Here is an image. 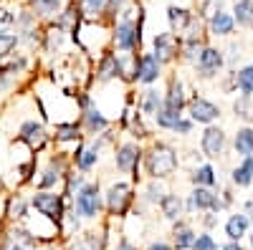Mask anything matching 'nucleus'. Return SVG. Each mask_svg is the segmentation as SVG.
Masks as SVG:
<instances>
[{
	"instance_id": "nucleus-16",
	"label": "nucleus",
	"mask_w": 253,
	"mask_h": 250,
	"mask_svg": "<svg viewBox=\"0 0 253 250\" xmlns=\"http://www.w3.org/2000/svg\"><path fill=\"white\" fill-rule=\"evenodd\" d=\"M79 114H81L79 116V124H81V129H84V134H86V137H101L104 132H109V127H112L109 119L104 116L94 107V104H91V107H86L84 111H79Z\"/></svg>"
},
{
	"instance_id": "nucleus-51",
	"label": "nucleus",
	"mask_w": 253,
	"mask_h": 250,
	"mask_svg": "<svg viewBox=\"0 0 253 250\" xmlns=\"http://www.w3.org/2000/svg\"><path fill=\"white\" fill-rule=\"evenodd\" d=\"M251 248H253V235H251Z\"/></svg>"
},
{
	"instance_id": "nucleus-42",
	"label": "nucleus",
	"mask_w": 253,
	"mask_h": 250,
	"mask_svg": "<svg viewBox=\"0 0 253 250\" xmlns=\"http://www.w3.org/2000/svg\"><path fill=\"white\" fill-rule=\"evenodd\" d=\"M15 26V10L8 5H0V31H8Z\"/></svg>"
},
{
	"instance_id": "nucleus-44",
	"label": "nucleus",
	"mask_w": 253,
	"mask_h": 250,
	"mask_svg": "<svg viewBox=\"0 0 253 250\" xmlns=\"http://www.w3.org/2000/svg\"><path fill=\"white\" fill-rule=\"evenodd\" d=\"M193 124H195L193 119H185V116H182V119L175 124V129H172V132H177V134H190V129H193Z\"/></svg>"
},
{
	"instance_id": "nucleus-39",
	"label": "nucleus",
	"mask_w": 253,
	"mask_h": 250,
	"mask_svg": "<svg viewBox=\"0 0 253 250\" xmlns=\"http://www.w3.org/2000/svg\"><path fill=\"white\" fill-rule=\"evenodd\" d=\"M162 179H150V184L144 187V200L152 202V205H160V200L165 197V187L160 184Z\"/></svg>"
},
{
	"instance_id": "nucleus-31",
	"label": "nucleus",
	"mask_w": 253,
	"mask_h": 250,
	"mask_svg": "<svg viewBox=\"0 0 253 250\" xmlns=\"http://www.w3.org/2000/svg\"><path fill=\"white\" fill-rule=\"evenodd\" d=\"M233 149H236V154H241V157L253 154V127H241V129L236 132V137H233Z\"/></svg>"
},
{
	"instance_id": "nucleus-8",
	"label": "nucleus",
	"mask_w": 253,
	"mask_h": 250,
	"mask_svg": "<svg viewBox=\"0 0 253 250\" xmlns=\"http://www.w3.org/2000/svg\"><path fill=\"white\" fill-rule=\"evenodd\" d=\"M0 250H41V240L23 225L10 222V227L0 235Z\"/></svg>"
},
{
	"instance_id": "nucleus-15",
	"label": "nucleus",
	"mask_w": 253,
	"mask_h": 250,
	"mask_svg": "<svg viewBox=\"0 0 253 250\" xmlns=\"http://www.w3.org/2000/svg\"><path fill=\"white\" fill-rule=\"evenodd\" d=\"M187 114H190V119H193L195 124H213L218 116H220V109L215 107L213 101H208V99H203V96H193L187 101Z\"/></svg>"
},
{
	"instance_id": "nucleus-43",
	"label": "nucleus",
	"mask_w": 253,
	"mask_h": 250,
	"mask_svg": "<svg viewBox=\"0 0 253 250\" xmlns=\"http://www.w3.org/2000/svg\"><path fill=\"white\" fill-rule=\"evenodd\" d=\"M33 172H36V159L20 167V184H28V182L33 179Z\"/></svg>"
},
{
	"instance_id": "nucleus-29",
	"label": "nucleus",
	"mask_w": 253,
	"mask_h": 250,
	"mask_svg": "<svg viewBox=\"0 0 253 250\" xmlns=\"http://www.w3.org/2000/svg\"><path fill=\"white\" fill-rule=\"evenodd\" d=\"M248 227H251L248 215L246 213H236V215H230L228 222H225V235H228V240H241L248 233Z\"/></svg>"
},
{
	"instance_id": "nucleus-11",
	"label": "nucleus",
	"mask_w": 253,
	"mask_h": 250,
	"mask_svg": "<svg viewBox=\"0 0 253 250\" xmlns=\"http://www.w3.org/2000/svg\"><path fill=\"white\" fill-rule=\"evenodd\" d=\"M101 144H104V137H96V142H91V144H84V142H79V147H76V152L71 154V164L76 167L79 172H91L94 167H96V162H99V149H101Z\"/></svg>"
},
{
	"instance_id": "nucleus-14",
	"label": "nucleus",
	"mask_w": 253,
	"mask_h": 250,
	"mask_svg": "<svg viewBox=\"0 0 253 250\" xmlns=\"http://www.w3.org/2000/svg\"><path fill=\"white\" fill-rule=\"evenodd\" d=\"M66 170H69V159L66 157H51V162L41 170V177L38 179V190H56V184H61L63 182V175H66Z\"/></svg>"
},
{
	"instance_id": "nucleus-45",
	"label": "nucleus",
	"mask_w": 253,
	"mask_h": 250,
	"mask_svg": "<svg viewBox=\"0 0 253 250\" xmlns=\"http://www.w3.org/2000/svg\"><path fill=\"white\" fill-rule=\"evenodd\" d=\"M114 250H137V245H132L126 238H119V243H117V248Z\"/></svg>"
},
{
	"instance_id": "nucleus-40",
	"label": "nucleus",
	"mask_w": 253,
	"mask_h": 250,
	"mask_svg": "<svg viewBox=\"0 0 253 250\" xmlns=\"http://www.w3.org/2000/svg\"><path fill=\"white\" fill-rule=\"evenodd\" d=\"M223 8V0H200L198 3V18L200 20H208L213 13H218Z\"/></svg>"
},
{
	"instance_id": "nucleus-12",
	"label": "nucleus",
	"mask_w": 253,
	"mask_h": 250,
	"mask_svg": "<svg viewBox=\"0 0 253 250\" xmlns=\"http://www.w3.org/2000/svg\"><path fill=\"white\" fill-rule=\"evenodd\" d=\"M162 76V64L160 58L152 51H142L137 56V78L134 83H142V86H152V83Z\"/></svg>"
},
{
	"instance_id": "nucleus-5",
	"label": "nucleus",
	"mask_w": 253,
	"mask_h": 250,
	"mask_svg": "<svg viewBox=\"0 0 253 250\" xmlns=\"http://www.w3.org/2000/svg\"><path fill=\"white\" fill-rule=\"evenodd\" d=\"M134 202V190L129 182H114L104 192V207L112 217H124Z\"/></svg>"
},
{
	"instance_id": "nucleus-1",
	"label": "nucleus",
	"mask_w": 253,
	"mask_h": 250,
	"mask_svg": "<svg viewBox=\"0 0 253 250\" xmlns=\"http://www.w3.org/2000/svg\"><path fill=\"white\" fill-rule=\"evenodd\" d=\"M142 28H144V8L137 0V18L132 5L112 23V48L117 53H137L142 51Z\"/></svg>"
},
{
	"instance_id": "nucleus-28",
	"label": "nucleus",
	"mask_w": 253,
	"mask_h": 250,
	"mask_svg": "<svg viewBox=\"0 0 253 250\" xmlns=\"http://www.w3.org/2000/svg\"><path fill=\"white\" fill-rule=\"evenodd\" d=\"M193 243H195L193 227H190L185 220H175V225H172V245L177 250H187V248H193Z\"/></svg>"
},
{
	"instance_id": "nucleus-10",
	"label": "nucleus",
	"mask_w": 253,
	"mask_h": 250,
	"mask_svg": "<svg viewBox=\"0 0 253 250\" xmlns=\"http://www.w3.org/2000/svg\"><path fill=\"white\" fill-rule=\"evenodd\" d=\"M152 53L160 58L162 66H170L180 58V36L172 31H162L152 36Z\"/></svg>"
},
{
	"instance_id": "nucleus-18",
	"label": "nucleus",
	"mask_w": 253,
	"mask_h": 250,
	"mask_svg": "<svg viewBox=\"0 0 253 250\" xmlns=\"http://www.w3.org/2000/svg\"><path fill=\"white\" fill-rule=\"evenodd\" d=\"M205 31H208V36H215V38H230V36L236 33L233 13L220 8L218 13H213V15L205 20Z\"/></svg>"
},
{
	"instance_id": "nucleus-7",
	"label": "nucleus",
	"mask_w": 253,
	"mask_h": 250,
	"mask_svg": "<svg viewBox=\"0 0 253 250\" xmlns=\"http://www.w3.org/2000/svg\"><path fill=\"white\" fill-rule=\"evenodd\" d=\"M225 205H230V195L223 192L215 195L213 192V187H195L193 192H190V200L185 205V210L187 213H193V210H205V213H220Z\"/></svg>"
},
{
	"instance_id": "nucleus-30",
	"label": "nucleus",
	"mask_w": 253,
	"mask_h": 250,
	"mask_svg": "<svg viewBox=\"0 0 253 250\" xmlns=\"http://www.w3.org/2000/svg\"><path fill=\"white\" fill-rule=\"evenodd\" d=\"M139 111H142V116H152L155 119V114L162 109V96L152 89V86H147L144 91H142V99H139V107H137Z\"/></svg>"
},
{
	"instance_id": "nucleus-20",
	"label": "nucleus",
	"mask_w": 253,
	"mask_h": 250,
	"mask_svg": "<svg viewBox=\"0 0 253 250\" xmlns=\"http://www.w3.org/2000/svg\"><path fill=\"white\" fill-rule=\"evenodd\" d=\"M94 78H96V83H107L112 78H119V53L114 48L101 53L99 64H96V71H94Z\"/></svg>"
},
{
	"instance_id": "nucleus-22",
	"label": "nucleus",
	"mask_w": 253,
	"mask_h": 250,
	"mask_svg": "<svg viewBox=\"0 0 253 250\" xmlns=\"http://www.w3.org/2000/svg\"><path fill=\"white\" fill-rule=\"evenodd\" d=\"M162 107L167 109H177L182 111L187 107V99H185V86H182V81L177 76H172L170 81H167V91L162 96Z\"/></svg>"
},
{
	"instance_id": "nucleus-38",
	"label": "nucleus",
	"mask_w": 253,
	"mask_h": 250,
	"mask_svg": "<svg viewBox=\"0 0 253 250\" xmlns=\"http://www.w3.org/2000/svg\"><path fill=\"white\" fill-rule=\"evenodd\" d=\"M233 111H236V116H241L246 121H253V99L241 94V99L233 104Z\"/></svg>"
},
{
	"instance_id": "nucleus-47",
	"label": "nucleus",
	"mask_w": 253,
	"mask_h": 250,
	"mask_svg": "<svg viewBox=\"0 0 253 250\" xmlns=\"http://www.w3.org/2000/svg\"><path fill=\"white\" fill-rule=\"evenodd\" d=\"M220 250H243V248H241V243H238V240H230V243H228V245H223Z\"/></svg>"
},
{
	"instance_id": "nucleus-9",
	"label": "nucleus",
	"mask_w": 253,
	"mask_h": 250,
	"mask_svg": "<svg viewBox=\"0 0 253 250\" xmlns=\"http://www.w3.org/2000/svg\"><path fill=\"white\" fill-rule=\"evenodd\" d=\"M193 64H195V73H198L200 78H215V76L220 73V69L225 66V56H223L220 48L205 43Z\"/></svg>"
},
{
	"instance_id": "nucleus-32",
	"label": "nucleus",
	"mask_w": 253,
	"mask_h": 250,
	"mask_svg": "<svg viewBox=\"0 0 253 250\" xmlns=\"http://www.w3.org/2000/svg\"><path fill=\"white\" fill-rule=\"evenodd\" d=\"M190 182H193L195 187H215L218 175H215V170L210 164H200V167L193 170V175H190Z\"/></svg>"
},
{
	"instance_id": "nucleus-37",
	"label": "nucleus",
	"mask_w": 253,
	"mask_h": 250,
	"mask_svg": "<svg viewBox=\"0 0 253 250\" xmlns=\"http://www.w3.org/2000/svg\"><path fill=\"white\" fill-rule=\"evenodd\" d=\"M182 119V111H177V109H167V107H162L157 114H155V121H157V127L160 129H175V124Z\"/></svg>"
},
{
	"instance_id": "nucleus-24",
	"label": "nucleus",
	"mask_w": 253,
	"mask_h": 250,
	"mask_svg": "<svg viewBox=\"0 0 253 250\" xmlns=\"http://www.w3.org/2000/svg\"><path fill=\"white\" fill-rule=\"evenodd\" d=\"M160 213H162L165 220H170V222L180 220V215L185 213L182 197H180V195H172V192H165V197L160 200Z\"/></svg>"
},
{
	"instance_id": "nucleus-4",
	"label": "nucleus",
	"mask_w": 253,
	"mask_h": 250,
	"mask_svg": "<svg viewBox=\"0 0 253 250\" xmlns=\"http://www.w3.org/2000/svg\"><path fill=\"white\" fill-rule=\"evenodd\" d=\"M71 200H74V213L81 220H96L104 210V192L99 182H86Z\"/></svg>"
},
{
	"instance_id": "nucleus-50",
	"label": "nucleus",
	"mask_w": 253,
	"mask_h": 250,
	"mask_svg": "<svg viewBox=\"0 0 253 250\" xmlns=\"http://www.w3.org/2000/svg\"><path fill=\"white\" fill-rule=\"evenodd\" d=\"M0 235H3V222H0Z\"/></svg>"
},
{
	"instance_id": "nucleus-2",
	"label": "nucleus",
	"mask_w": 253,
	"mask_h": 250,
	"mask_svg": "<svg viewBox=\"0 0 253 250\" xmlns=\"http://www.w3.org/2000/svg\"><path fill=\"white\" fill-rule=\"evenodd\" d=\"M142 162H144V172L150 175V179H167L180 167L177 149L167 142H155L152 147L144 152Z\"/></svg>"
},
{
	"instance_id": "nucleus-48",
	"label": "nucleus",
	"mask_w": 253,
	"mask_h": 250,
	"mask_svg": "<svg viewBox=\"0 0 253 250\" xmlns=\"http://www.w3.org/2000/svg\"><path fill=\"white\" fill-rule=\"evenodd\" d=\"M5 195V179H3V175H0V197Z\"/></svg>"
},
{
	"instance_id": "nucleus-19",
	"label": "nucleus",
	"mask_w": 253,
	"mask_h": 250,
	"mask_svg": "<svg viewBox=\"0 0 253 250\" xmlns=\"http://www.w3.org/2000/svg\"><path fill=\"white\" fill-rule=\"evenodd\" d=\"M165 15H167V26H170L172 33L182 36L190 26H193V20H195V13L185 8V5H177V3H170L165 8Z\"/></svg>"
},
{
	"instance_id": "nucleus-23",
	"label": "nucleus",
	"mask_w": 253,
	"mask_h": 250,
	"mask_svg": "<svg viewBox=\"0 0 253 250\" xmlns=\"http://www.w3.org/2000/svg\"><path fill=\"white\" fill-rule=\"evenodd\" d=\"M84 20H91V23H104L107 20V10L112 0H76Z\"/></svg>"
},
{
	"instance_id": "nucleus-34",
	"label": "nucleus",
	"mask_w": 253,
	"mask_h": 250,
	"mask_svg": "<svg viewBox=\"0 0 253 250\" xmlns=\"http://www.w3.org/2000/svg\"><path fill=\"white\" fill-rule=\"evenodd\" d=\"M124 127L129 129V134L134 139H147L150 137V132L144 129V124H142V111H124Z\"/></svg>"
},
{
	"instance_id": "nucleus-41",
	"label": "nucleus",
	"mask_w": 253,
	"mask_h": 250,
	"mask_svg": "<svg viewBox=\"0 0 253 250\" xmlns=\"http://www.w3.org/2000/svg\"><path fill=\"white\" fill-rule=\"evenodd\" d=\"M193 250H218V243L213 240V235H208V233H200V235H195Z\"/></svg>"
},
{
	"instance_id": "nucleus-49",
	"label": "nucleus",
	"mask_w": 253,
	"mask_h": 250,
	"mask_svg": "<svg viewBox=\"0 0 253 250\" xmlns=\"http://www.w3.org/2000/svg\"><path fill=\"white\" fill-rule=\"evenodd\" d=\"M246 213L253 217V200H251V202H246Z\"/></svg>"
},
{
	"instance_id": "nucleus-25",
	"label": "nucleus",
	"mask_w": 253,
	"mask_h": 250,
	"mask_svg": "<svg viewBox=\"0 0 253 250\" xmlns=\"http://www.w3.org/2000/svg\"><path fill=\"white\" fill-rule=\"evenodd\" d=\"M28 8L43 20V23H48V20H53L61 13L63 0H28Z\"/></svg>"
},
{
	"instance_id": "nucleus-3",
	"label": "nucleus",
	"mask_w": 253,
	"mask_h": 250,
	"mask_svg": "<svg viewBox=\"0 0 253 250\" xmlns=\"http://www.w3.org/2000/svg\"><path fill=\"white\" fill-rule=\"evenodd\" d=\"M31 207L38 215H43L46 220H51L56 227L63 225V217H66V197H63V192L36 190L31 195Z\"/></svg>"
},
{
	"instance_id": "nucleus-33",
	"label": "nucleus",
	"mask_w": 253,
	"mask_h": 250,
	"mask_svg": "<svg viewBox=\"0 0 253 250\" xmlns=\"http://www.w3.org/2000/svg\"><path fill=\"white\" fill-rule=\"evenodd\" d=\"M233 83L243 96H253V64L233 71Z\"/></svg>"
},
{
	"instance_id": "nucleus-13",
	"label": "nucleus",
	"mask_w": 253,
	"mask_h": 250,
	"mask_svg": "<svg viewBox=\"0 0 253 250\" xmlns=\"http://www.w3.org/2000/svg\"><path fill=\"white\" fill-rule=\"evenodd\" d=\"M18 139L23 142V144H28V149L31 152H41L48 144V139H51V134L46 132V127L41 121H23L20 124V129H18Z\"/></svg>"
},
{
	"instance_id": "nucleus-21",
	"label": "nucleus",
	"mask_w": 253,
	"mask_h": 250,
	"mask_svg": "<svg viewBox=\"0 0 253 250\" xmlns=\"http://www.w3.org/2000/svg\"><path fill=\"white\" fill-rule=\"evenodd\" d=\"M28 207H31V200L23 192L8 195V200H5V220L8 222H23L28 217Z\"/></svg>"
},
{
	"instance_id": "nucleus-6",
	"label": "nucleus",
	"mask_w": 253,
	"mask_h": 250,
	"mask_svg": "<svg viewBox=\"0 0 253 250\" xmlns=\"http://www.w3.org/2000/svg\"><path fill=\"white\" fill-rule=\"evenodd\" d=\"M142 157H144V149L139 147L137 142H122V144H117V149H114V164H117V170L124 172V175H132L134 182L139 179Z\"/></svg>"
},
{
	"instance_id": "nucleus-35",
	"label": "nucleus",
	"mask_w": 253,
	"mask_h": 250,
	"mask_svg": "<svg viewBox=\"0 0 253 250\" xmlns=\"http://www.w3.org/2000/svg\"><path fill=\"white\" fill-rule=\"evenodd\" d=\"M18 46H20V38H18V33H15L13 28L0 31V61L10 58V56L18 51Z\"/></svg>"
},
{
	"instance_id": "nucleus-27",
	"label": "nucleus",
	"mask_w": 253,
	"mask_h": 250,
	"mask_svg": "<svg viewBox=\"0 0 253 250\" xmlns=\"http://www.w3.org/2000/svg\"><path fill=\"white\" fill-rule=\"evenodd\" d=\"M84 129L79 121H63V124H56V132H53V139L58 144H66V142H84Z\"/></svg>"
},
{
	"instance_id": "nucleus-17",
	"label": "nucleus",
	"mask_w": 253,
	"mask_h": 250,
	"mask_svg": "<svg viewBox=\"0 0 253 250\" xmlns=\"http://www.w3.org/2000/svg\"><path fill=\"white\" fill-rule=\"evenodd\" d=\"M200 149L210 159L223 157V152H225V132L220 127H215V124H208L203 137H200Z\"/></svg>"
},
{
	"instance_id": "nucleus-26",
	"label": "nucleus",
	"mask_w": 253,
	"mask_h": 250,
	"mask_svg": "<svg viewBox=\"0 0 253 250\" xmlns=\"http://www.w3.org/2000/svg\"><path fill=\"white\" fill-rule=\"evenodd\" d=\"M233 20L243 31H253V0H233Z\"/></svg>"
},
{
	"instance_id": "nucleus-46",
	"label": "nucleus",
	"mask_w": 253,
	"mask_h": 250,
	"mask_svg": "<svg viewBox=\"0 0 253 250\" xmlns=\"http://www.w3.org/2000/svg\"><path fill=\"white\" fill-rule=\"evenodd\" d=\"M147 250H172V248L167 245V243H150V245H147Z\"/></svg>"
},
{
	"instance_id": "nucleus-36",
	"label": "nucleus",
	"mask_w": 253,
	"mask_h": 250,
	"mask_svg": "<svg viewBox=\"0 0 253 250\" xmlns=\"http://www.w3.org/2000/svg\"><path fill=\"white\" fill-rule=\"evenodd\" d=\"M253 182V154L243 157V162L233 170V184L238 187H248Z\"/></svg>"
}]
</instances>
